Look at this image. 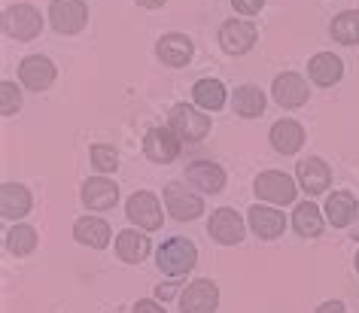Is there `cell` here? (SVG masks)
Here are the masks:
<instances>
[{"instance_id":"cell-1","label":"cell","mask_w":359,"mask_h":313,"mask_svg":"<svg viewBox=\"0 0 359 313\" xmlns=\"http://www.w3.org/2000/svg\"><path fill=\"white\" fill-rule=\"evenodd\" d=\"M198 262V246L189 237H168L156 249V265L165 277H186Z\"/></svg>"},{"instance_id":"cell-2","label":"cell","mask_w":359,"mask_h":313,"mask_svg":"<svg viewBox=\"0 0 359 313\" xmlns=\"http://www.w3.org/2000/svg\"><path fill=\"white\" fill-rule=\"evenodd\" d=\"M168 128L183 143H198L210 134V116L195 110L192 104H174L168 113Z\"/></svg>"},{"instance_id":"cell-3","label":"cell","mask_w":359,"mask_h":313,"mask_svg":"<svg viewBox=\"0 0 359 313\" xmlns=\"http://www.w3.org/2000/svg\"><path fill=\"white\" fill-rule=\"evenodd\" d=\"M43 31V15L37 6L31 4H13L4 10V34L19 43H31L37 40Z\"/></svg>"},{"instance_id":"cell-4","label":"cell","mask_w":359,"mask_h":313,"mask_svg":"<svg viewBox=\"0 0 359 313\" xmlns=\"http://www.w3.org/2000/svg\"><path fill=\"white\" fill-rule=\"evenodd\" d=\"M165 207L177 222H192L204 213V198L198 189H192L189 183H168L165 186Z\"/></svg>"},{"instance_id":"cell-5","label":"cell","mask_w":359,"mask_h":313,"mask_svg":"<svg viewBox=\"0 0 359 313\" xmlns=\"http://www.w3.org/2000/svg\"><path fill=\"white\" fill-rule=\"evenodd\" d=\"M295 183L290 174L283 171H262L253 183V192L259 201H268V204H292L295 201Z\"/></svg>"},{"instance_id":"cell-6","label":"cell","mask_w":359,"mask_h":313,"mask_svg":"<svg viewBox=\"0 0 359 313\" xmlns=\"http://www.w3.org/2000/svg\"><path fill=\"white\" fill-rule=\"evenodd\" d=\"M125 213H128L131 225H137L140 231H158L165 216H161V201L152 192H134L128 204H125Z\"/></svg>"},{"instance_id":"cell-7","label":"cell","mask_w":359,"mask_h":313,"mask_svg":"<svg viewBox=\"0 0 359 313\" xmlns=\"http://www.w3.org/2000/svg\"><path fill=\"white\" fill-rule=\"evenodd\" d=\"M49 22L58 34H79L88 25V6L83 0H52L49 4Z\"/></svg>"},{"instance_id":"cell-8","label":"cell","mask_w":359,"mask_h":313,"mask_svg":"<svg viewBox=\"0 0 359 313\" xmlns=\"http://www.w3.org/2000/svg\"><path fill=\"white\" fill-rule=\"evenodd\" d=\"M217 307H219V289L208 277L192 280L180 292V313H213Z\"/></svg>"},{"instance_id":"cell-9","label":"cell","mask_w":359,"mask_h":313,"mask_svg":"<svg viewBox=\"0 0 359 313\" xmlns=\"http://www.w3.org/2000/svg\"><path fill=\"white\" fill-rule=\"evenodd\" d=\"M208 235L217 240L222 246H238L244 240L247 228H244V219H241L238 210L231 207H219L210 213V222H208Z\"/></svg>"},{"instance_id":"cell-10","label":"cell","mask_w":359,"mask_h":313,"mask_svg":"<svg viewBox=\"0 0 359 313\" xmlns=\"http://www.w3.org/2000/svg\"><path fill=\"white\" fill-rule=\"evenodd\" d=\"M256 25L247 19H229L222 22L219 28V46L229 52V55H247L250 49L256 46Z\"/></svg>"},{"instance_id":"cell-11","label":"cell","mask_w":359,"mask_h":313,"mask_svg":"<svg viewBox=\"0 0 359 313\" xmlns=\"http://www.w3.org/2000/svg\"><path fill=\"white\" fill-rule=\"evenodd\" d=\"M180 143L183 140L170 128H149L147 137H143V155L152 165H170L180 155Z\"/></svg>"},{"instance_id":"cell-12","label":"cell","mask_w":359,"mask_h":313,"mask_svg":"<svg viewBox=\"0 0 359 313\" xmlns=\"http://www.w3.org/2000/svg\"><path fill=\"white\" fill-rule=\"evenodd\" d=\"M186 183L192 189H198L201 195H219L226 189V171L217 162H208V158H198L186 167Z\"/></svg>"},{"instance_id":"cell-13","label":"cell","mask_w":359,"mask_h":313,"mask_svg":"<svg viewBox=\"0 0 359 313\" xmlns=\"http://www.w3.org/2000/svg\"><path fill=\"white\" fill-rule=\"evenodd\" d=\"M271 97H274V101L283 106V110H295V106H304V104H308L311 88H308V83H304V79H302L299 74H292V70H286V74L274 76Z\"/></svg>"},{"instance_id":"cell-14","label":"cell","mask_w":359,"mask_h":313,"mask_svg":"<svg viewBox=\"0 0 359 313\" xmlns=\"http://www.w3.org/2000/svg\"><path fill=\"white\" fill-rule=\"evenodd\" d=\"M295 183L302 186L308 198H313V195H323L329 189L332 171L323 158H299V165H295Z\"/></svg>"},{"instance_id":"cell-15","label":"cell","mask_w":359,"mask_h":313,"mask_svg":"<svg viewBox=\"0 0 359 313\" xmlns=\"http://www.w3.org/2000/svg\"><path fill=\"white\" fill-rule=\"evenodd\" d=\"M55 76H58V70L46 55H28V58H22V64H19V79L31 92H46V88L55 83Z\"/></svg>"},{"instance_id":"cell-16","label":"cell","mask_w":359,"mask_h":313,"mask_svg":"<svg viewBox=\"0 0 359 313\" xmlns=\"http://www.w3.org/2000/svg\"><path fill=\"white\" fill-rule=\"evenodd\" d=\"M83 204L95 213H104V210H113L116 201H119V186L107 176H88L83 183Z\"/></svg>"},{"instance_id":"cell-17","label":"cell","mask_w":359,"mask_h":313,"mask_svg":"<svg viewBox=\"0 0 359 313\" xmlns=\"http://www.w3.org/2000/svg\"><path fill=\"white\" fill-rule=\"evenodd\" d=\"M110 237H113V228L101 216H79L74 222V240L88 249H104L110 244Z\"/></svg>"},{"instance_id":"cell-18","label":"cell","mask_w":359,"mask_h":313,"mask_svg":"<svg viewBox=\"0 0 359 313\" xmlns=\"http://www.w3.org/2000/svg\"><path fill=\"white\" fill-rule=\"evenodd\" d=\"M247 222H250V231L259 237V240H274L283 235L286 228V216L277 207H250L247 213Z\"/></svg>"},{"instance_id":"cell-19","label":"cell","mask_w":359,"mask_h":313,"mask_svg":"<svg viewBox=\"0 0 359 313\" xmlns=\"http://www.w3.org/2000/svg\"><path fill=\"white\" fill-rule=\"evenodd\" d=\"M192 40L186 37V34H165L158 43H156V55L161 64L168 67H186L192 61Z\"/></svg>"},{"instance_id":"cell-20","label":"cell","mask_w":359,"mask_h":313,"mask_svg":"<svg viewBox=\"0 0 359 313\" xmlns=\"http://www.w3.org/2000/svg\"><path fill=\"white\" fill-rule=\"evenodd\" d=\"M31 207H34V198H31L28 186H22V183L0 186V213H4V219H22L31 213Z\"/></svg>"},{"instance_id":"cell-21","label":"cell","mask_w":359,"mask_h":313,"mask_svg":"<svg viewBox=\"0 0 359 313\" xmlns=\"http://www.w3.org/2000/svg\"><path fill=\"white\" fill-rule=\"evenodd\" d=\"M149 249H152L149 237L143 235V231H137V228H125V231L116 235V256H119L122 262H128V265H140L143 258L149 256Z\"/></svg>"},{"instance_id":"cell-22","label":"cell","mask_w":359,"mask_h":313,"mask_svg":"<svg viewBox=\"0 0 359 313\" xmlns=\"http://www.w3.org/2000/svg\"><path fill=\"white\" fill-rule=\"evenodd\" d=\"M271 146L280 152V155H295L304 146V128L295 119H280L271 125Z\"/></svg>"},{"instance_id":"cell-23","label":"cell","mask_w":359,"mask_h":313,"mask_svg":"<svg viewBox=\"0 0 359 313\" xmlns=\"http://www.w3.org/2000/svg\"><path fill=\"white\" fill-rule=\"evenodd\" d=\"M308 76H311L313 85L329 88V85H335L338 79L344 76V64H341V58L332 55V52H317V55L311 58V64H308Z\"/></svg>"},{"instance_id":"cell-24","label":"cell","mask_w":359,"mask_h":313,"mask_svg":"<svg viewBox=\"0 0 359 313\" xmlns=\"http://www.w3.org/2000/svg\"><path fill=\"white\" fill-rule=\"evenodd\" d=\"M356 198L353 192H332L326 201V219L332 222V228H350L356 219Z\"/></svg>"},{"instance_id":"cell-25","label":"cell","mask_w":359,"mask_h":313,"mask_svg":"<svg viewBox=\"0 0 359 313\" xmlns=\"http://www.w3.org/2000/svg\"><path fill=\"white\" fill-rule=\"evenodd\" d=\"M231 106L241 119H259L265 113V95L259 85H241L231 95Z\"/></svg>"},{"instance_id":"cell-26","label":"cell","mask_w":359,"mask_h":313,"mask_svg":"<svg viewBox=\"0 0 359 313\" xmlns=\"http://www.w3.org/2000/svg\"><path fill=\"white\" fill-rule=\"evenodd\" d=\"M192 97H195V106L217 113L226 106L229 95H226V85H222L219 79H198V83L192 85Z\"/></svg>"},{"instance_id":"cell-27","label":"cell","mask_w":359,"mask_h":313,"mask_svg":"<svg viewBox=\"0 0 359 313\" xmlns=\"http://www.w3.org/2000/svg\"><path fill=\"white\" fill-rule=\"evenodd\" d=\"M329 34L341 46H359V10L338 13L329 25Z\"/></svg>"},{"instance_id":"cell-28","label":"cell","mask_w":359,"mask_h":313,"mask_svg":"<svg viewBox=\"0 0 359 313\" xmlns=\"http://www.w3.org/2000/svg\"><path fill=\"white\" fill-rule=\"evenodd\" d=\"M292 228L299 231L302 237H317L323 231V213L313 201H302L292 213Z\"/></svg>"},{"instance_id":"cell-29","label":"cell","mask_w":359,"mask_h":313,"mask_svg":"<svg viewBox=\"0 0 359 313\" xmlns=\"http://www.w3.org/2000/svg\"><path fill=\"white\" fill-rule=\"evenodd\" d=\"M37 228L31 225H13L10 235H6V249H10L13 256H31L34 249H37Z\"/></svg>"},{"instance_id":"cell-30","label":"cell","mask_w":359,"mask_h":313,"mask_svg":"<svg viewBox=\"0 0 359 313\" xmlns=\"http://www.w3.org/2000/svg\"><path fill=\"white\" fill-rule=\"evenodd\" d=\"M88 158H92L97 174H113L116 167H119V152L113 146H107V143H95V146L88 149Z\"/></svg>"},{"instance_id":"cell-31","label":"cell","mask_w":359,"mask_h":313,"mask_svg":"<svg viewBox=\"0 0 359 313\" xmlns=\"http://www.w3.org/2000/svg\"><path fill=\"white\" fill-rule=\"evenodd\" d=\"M19 110H22V92H19V85L10 83V79H4V83H0V113L13 116V113H19Z\"/></svg>"},{"instance_id":"cell-32","label":"cell","mask_w":359,"mask_h":313,"mask_svg":"<svg viewBox=\"0 0 359 313\" xmlns=\"http://www.w3.org/2000/svg\"><path fill=\"white\" fill-rule=\"evenodd\" d=\"M235 13H244V15H259V10L265 6V0H231Z\"/></svg>"},{"instance_id":"cell-33","label":"cell","mask_w":359,"mask_h":313,"mask_svg":"<svg viewBox=\"0 0 359 313\" xmlns=\"http://www.w3.org/2000/svg\"><path fill=\"white\" fill-rule=\"evenodd\" d=\"M131 313H168V310L161 307L158 301H152V298H140V301L131 307Z\"/></svg>"},{"instance_id":"cell-34","label":"cell","mask_w":359,"mask_h":313,"mask_svg":"<svg viewBox=\"0 0 359 313\" xmlns=\"http://www.w3.org/2000/svg\"><path fill=\"white\" fill-rule=\"evenodd\" d=\"M313 313H347V307H344V304H341V301H323V304H320V307L313 310Z\"/></svg>"},{"instance_id":"cell-35","label":"cell","mask_w":359,"mask_h":313,"mask_svg":"<svg viewBox=\"0 0 359 313\" xmlns=\"http://www.w3.org/2000/svg\"><path fill=\"white\" fill-rule=\"evenodd\" d=\"M174 292H177V283H165V286H158V289H156V298L170 301V298H174Z\"/></svg>"},{"instance_id":"cell-36","label":"cell","mask_w":359,"mask_h":313,"mask_svg":"<svg viewBox=\"0 0 359 313\" xmlns=\"http://www.w3.org/2000/svg\"><path fill=\"white\" fill-rule=\"evenodd\" d=\"M137 6H143V10H158V6H165L168 0H134Z\"/></svg>"},{"instance_id":"cell-37","label":"cell","mask_w":359,"mask_h":313,"mask_svg":"<svg viewBox=\"0 0 359 313\" xmlns=\"http://www.w3.org/2000/svg\"><path fill=\"white\" fill-rule=\"evenodd\" d=\"M350 235H353V240H359V222L353 225V231H350Z\"/></svg>"},{"instance_id":"cell-38","label":"cell","mask_w":359,"mask_h":313,"mask_svg":"<svg viewBox=\"0 0 359 313\" xmlns=\"http://www.w3.org/2000/svg\"><path fill=\"white\" fill-rule=\"evenodd\" d=\"M353 262H356V274H359V249H356V258H353Z\"/></svg>"}]
</instances>
